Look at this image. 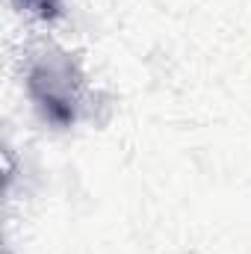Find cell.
<instances>
[{"mask_svg":"<svg viewBox=\"0 0 251 254\" xmlns=\"http://www.w3.org/2000/svg\"><path fill=\"white\" fill-rule=\"evenodd\" d=\"M18 3L30 6V9H36L42 15H54V9H57V0H18Z\"/></svg>","mask_w":251,"mask_h":254,"instance_id":"obj_1","label":"cell"}]
</instances>
